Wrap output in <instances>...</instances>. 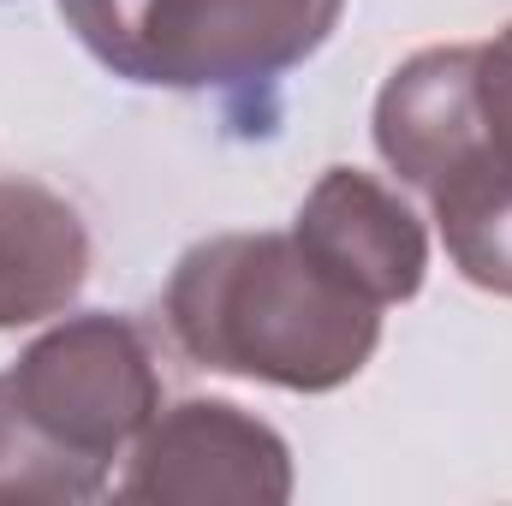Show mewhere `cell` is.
Wrapping results in <instances>:
<instances>
[{"instance_id": "obj_1", "label": "cell", "mask_w": 512, "mask_h": 506, "mask_svg": "<svg viewBox=\"0 0 512 506\" xmlns=\"http://www.w3.org/2000/svg\"><path fill=\"white\" fill-rule=\"evenodd\" d=\"M161 316L215 376L334 393L382 346V304L334 280L292 233H215L173 262Z\"/></svg>"}, {"instance_id": "obj_2", "label": "cell", "mask_w": 512, "mask_h": 506, "mask_svg": "<svg viewBox=\"0 0 512 506\" xmlns=\"http://www.w3.org/2000/svg\"><path fill=\"white\" fill-rule=\"evenodd\" d=\"M346 0H60L66 30L126 84L221 96L268 131L274 90L340 24Z\"/></svg>"}, {"instance_id": "obj_3", "label": "cell", "mask_w": 512, "mask_h": 506, "mask_svg": "<svg viewBox=\"0 0 512 506\" xmlns=\"http://www.w3.org/2000/svg\"><path fill=\"white\" fill-rule=\"evenodd\" d=\"M6 376L24 417L54 447L102 471L126 459L131 441L161 411V364H155L149 328L114 310H84L54 322L18 352Z\"/></svg>"}, {"instance_id": "obj_4", "label": "cell", "mask_w": 512, "mask_h": 506, "mask_svg": "<svg viewBox=\"0 0 512 506\" xmlns=\"http://www.w3.org/2000/svg\"><path fill=\"white\" fill-rule=\"evenodd\" d=\"M120 495L173 506H286L292 447L233 399H179L131 441Z\"/></svg>"}, {"instance_id": "obj_5", "label": "cell", "mask_w": 512, "mask_h": 506, "mask_svg": "<svg viewBox=\"0 0 512 506\" xmlns=\"http://www.w3.org/2000/svg\"><path fill=\"white\" fill-rule=\"evenodd\" d=\"M292 239L316 256L334 280L364 292L370 304H405L423 292L429 274V233L411 215L399 191H387L376 173L328 167L310 197L298 203Z\"/></svg>"}, {"instance_id": "obj_6", "label": "cell", "mask_w": 512, "mask_h": 506, "mask_svg": "<svg viewBox=\"0 0 512 506\" xmlns=\"http://www.w3.org/2000/svg\"><path fill=\"white\" fill-rule=\"evenodd\" d=\"M477 143V42L423 48L387 72L376 96V149L399 185L429 197V185L453 173Z\"/></svg>"}, {"instance_id": "obj_7", "label": "cell", "mask_w": 512, "mask_h": 506, "mask_svg": "<svg viewBox=\"0 0 512 506\" xmlns=\"http://www.w3.org/2000/svg\"><path fill=\"white\" fill-rule=\"evenodd\" d=\"M90 280L84 215L36 179H0V328L66 316Z\"/></svg>"}, {"instance_id": "obj_8", "label": "cell", "mask_w": 512, "mask_h": 506, "mask_svg": "<svg viewBox=\"0 0 512 506\" xmlns=\"http://www.w3.org/2000/svg\"><path fill=\"white\" fill-rule=\"evenodd\" d=\"M429 209L441 227V245L453 256V268L495 292L512 298V161L495 155L489 143H477L453 173H441L429 185Z\"/></svg>"}, {"instance_id": "obj_9", "label": "cell", "mask_w": 512, "mask_h": 506, "mask_svg": "<svg viewBox=\"0 0 512 506\" xmlns=\"http://www.w3.org/2000/svg\"><path fill=\"white\" fill-rule=\"evenodd\" d=\"M108 471L54 447L18 405L12 376H0V501H96Z\"/></svg>"}, {"instance_id": "obj_10", "label": "cell", "mask_w": 512, "mask_h": 506, "mask_svg": "<svg viewBox=\"0 0 512 506\" xmlns=\"http://www.w3.org/2000/svg\"><path fill=\"white\" fill-rule=\"evenodd\" d=\"M477 126L483 143L512 161V24L477 42Z\"/></svg>"}]
</instances>
